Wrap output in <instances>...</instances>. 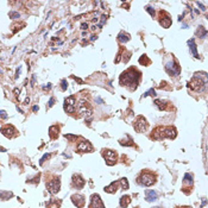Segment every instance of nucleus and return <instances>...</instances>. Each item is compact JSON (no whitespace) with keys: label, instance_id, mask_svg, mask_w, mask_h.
<instances>
[{"label":"nucleus","instance_id":"412c9836","mask_svg":"<svg viewBox=\"0 0 208 208\" xmlns=\"http://www.w3.org/2000/svg\"><path fill=\"white\" fill-rule=\"evenodd\" d=\"M155 105L158 107L159 110H164L165 108V105H164V101H162V100H156L155 101Z\"/></svg>","mask_w":208,"mask_h":208},{"label":"nucleus","instance_id":"4468645a","mask_svg":"<svg viewBox=\"0 0 208 208\" xmlns=\"http://www.w3.org/2000/svg\"><path fill=\"white\" fill-rule=\"evenodd\" d=\"M73 202H74V205H76L77 207H83V205H84V197L82 196V195H74L73 197Z\"/></svg>","mask_w":208,"mask_h":208},{"label":"nucleus","instance_id":"ddd939ff","mask_svg":"<svg viewBox=\"0 0 208 208\" xmlns=\"http://www.w3.org/2000/svg\"><path fill=\"white\" fill-rule=\"evenodd\" d=\"M14 131H16V130H14L13 126H5V127L1 128V133L5 136V137H7V138H12Z\"/></svg>","mask_w":208,"mask_h":208},{"label":"nucleus","instance_id":"7ed1b4c3","mask_svg":"<svg viewBox=\"0 0 208 208\" xmlns=\"http://www.w3.org/2000/svg\"><path fill=\"white\" fill-rule=\"evenodd\" d=\"M206 81H202L201 78H200L197 75L196 76H194V78L189 82V87L193 89V90H195V92H202L203 89H205V87H206Z\"/></svg>","mask_w":208,"mask_h":208},{"label":"nucleus","instance_id":"f257e3e1","mask_svg":"<svg viewBox=\"0 0 208 208\" xmlns=\"http://www.w3.org/2000/svg\"><path fill=\"white\" fill-rule=\"evenodd\" d=\"M140 73L137 71L136 69H128L127 71L121 74L120 76V83L123 86H126L130 89H136L138 84V80H139Z\"/></svg>","mask_w":208,"mask_h":208},{"label":"nucleus","instance_id":"aec40b11","mask_svg":"<svg viewBox=\"0 0 208 208\" xmlns=\"http://www.w3.org/2000/svg\"><path fill=\"white\" fill-rule=\"evenodd\" d=\"M184 183H188L189 185H191L193 184V176L190 175V174H185L184 175V181H183Z\"/></svg>","mask_w":208,"mask_h":208},{"label":"nucleus","instance_id":"2eb2a0df","mask_svg":"<svg viewBox=\"0 0 208 208\" xmlns=\"http://www.w3.org/2000/svg\"><path fill=\"white\" fill-rule=\"evenodd\" d=\"M73 182H74V184L76 185L77 188H82L84 185V180L80 175H74L73 176Z\"/></svg>","mask_w":208,"mask_h":208},{"label":"nucleus","instance_id":"f704fd0d","mask_svg":"<svg viewBox=\"0 0 208 208\" xmlns=\"http://www.w3.org/2000/svg\"><path fill=\"white\" fill-rule=\"evenodd\" d=\"M32 111H33V112H37V111H38V106H33V107H32Z\"/></svg>","mask_w":208,"mask_h":208},{"label":"nucleus","instance_id":"4be33fe9","mask_svg":"<svg viewBox=\"0 0 208 208\" xmlns=\"http://www.w3.org/2000/svg\"><path fill=\"white\" fill-rule=\"evenodd\" d=\"M120 182H121V185H123L124 189H128V182H127L126 178H121Z\"/></svg>","mask_w":208,"mask_h":208},{"label":"nucleus","instance_id":"e433bc0d","mask_svg":"<svg viewBox=\"0 0 208 208\" xmlns=\"http://www.w3.org/2000/svg\"><path fill=\"white\" fill-rule=\"evenodd\" d=\"M19 73H20V68H19L18 70H17V75H16V78H17V77L19 76Z\"/></svg>","mask_w":208,"mask_h":208},{"label":"nucleus","instance_id":"0eeeda50","mask_svg":"<svg viewBox=\"0 0 208 208\" xmlns=\"http://www.w3.org/2000/svg\"><path fill=\"white\" fill-rule=\"evenodd\" d=\"M75 96H69L64 100V111L67 113H74L75 112Z\"/></svg>","mask_w":208,"mask_h":208},{"label":"nucleus","instance_id":"1a4fd4ad","mask_svg":"<svg viewBox=\"0 0 208 208\" xmlns=\"http://www.w3.org/2000/svg\"><path fill=\"white\" fill-rule=\"evenodd\" d=\"M77 150L81 152H92L93 151V146L87 140H83V142H80L77 145Z\"/></svg>","mask_w":208,"mask_h":208},{"label":"nucleus","instance_id":"7c9ffc66","mask_svg":"<svg viewBox=\"0 0 208 208\" xmlns=\"http://www.w3.org/2000/svg\"><path fill=\"white\" fill-rule=\"evenodd\" d=\"M87 27H88V24H87V23H83V24L81 25V29H82V30H86Z\"/></svg>","mask_w":208,"mask_h":208},{"label":"nucleus","instance_id":"f3484780","mask_svg":"<svg viewBox=\"0 0 208 208\" xmlns=\"http://www.w3.org/2000/svg\"><path fill=\"white\" fill-rule=\"evenodd\" d=\"M130 202H131L130 196H127V195L121 196V199H120V206L123 207V208H126L128 205H130Z\"/></svg>","mask_w":208,"mask_h":208},{"label":"nucleus","instance_id":"6e6552de","mask_svg":"<svg viewBox=\"0 0 208 208\" xmlns=\"http://www.w3.org/2000/svg\"><path fill=\"white\" fill-rule=\"evenodd\" d=\"M60 185H61L60 180L58 178H55V180L47 183V188L51 194H56V193H58V190H60Z\"/></svg>","mask_w":208,"mask_h":208},{"label":"nucleus","instance_id":"473e14b6","mask_svg":"<svg viewBox=\"0 0 208 208\" xmlns=\"http://www.w3.org/2000/svg\"><path fill=\"white\" fill-rule=\"evenodd\" d=\"M44 89H50L51 88V83H48V86H45V87H43Z\"/></svg>","mask_w":208,"mask_h":208},{"label":"nucleus","instance_id":"b1692460","mask_svg":"<svg viewBox=\"0 0 208 208\" xmlns=\"http://www.w3.org/2000/svg\"><path fill=\"white\" fill-rule=\"evenodd\" d=\"M10 17L12 19H17V18H20V14L18 12H10Z\"/></svg>","mask_w":208,"mask_h":208},{"label":"nucleus","instance_id":"cd10ccee","mask_svg":"<svg viewBox=\"0 0 208 208\" xmlns=\"http://www.w3.org/2000/svg\"><path fill=\"white\" fill-rule=\"evenodd\" d=\"M0 119H7V113L5 111H0Z\"/></svg>","mask_w":208,"mask_h":208},{"label":"nucleus","instance_id":"dca6fc26","mask_svg":"<svg viewBox=\"0 0 208 208\" xmlns=\"http://www.w3.org/2000/svg\"><path fill=\"white\" fill-rule=\"evenodd\" d=\"M188 44H189V49H190V51H191V54H193V55H194L195 58H200V56H199V54H197V50H196L195 41H194V39L188 41Z\"/></svg>","mask_w":208,"mask_h":208},{"label":"nucleus","instance_id":"c85d7f7f","mask_svg":"<svg viewBox=\"0 0 208 208\" xmlns=\"http://www.w3.org/2000/svg\"><path fill=\"white\" fill-rule=\"evenodd\" d=\"M146 11H148L150 14H151L152 17L155 16V10H154V9H151V7H146Z\"/></svg>","mask_w":208,"mask_h":208},{"label":"nucleus","instance_id":"2f4dec72","mask_svg":"<svg viewBox=\"0 0 208 208\" xmlns=\"http://www.w3.org/2000/svg\"><path fill=\"white\" fill-rule=\"evenodd\" d=\"M66 138H69V139H75L76 137H75V136H70V134H66Z\"/></svg>","mask_w":208,"mask_h":208},{"label":"nucleus","instance_id":"72a5a7b5","mask_svg":"<svg viewBox=\"0 0 208 208\" xmlns=\"http://www.w3.org/2000/svg\"><path fill=\"white\" fill-rule=\"evenodd\" d=\"M95 101H96V102H99V104H102V100L100 99V98H96V99H95Z\"/></svg>","mask_w":208,"mask_h":208},{"label":"nucleus","instance_id":"5701e85b","mask_svg":"<svg viewBox=\"0 0 208 208\" xmlns=\"http://www.w3.org/2000/svg\"><path fill=\"white\" fill-rule=\"evenodd\" d=\"M12 196V193H1L0 194V199H3V200H7L6 197H11Z\"/></svg>","mask_w":208,"mask_h":208},{"label":"nucleus","instance_id":"4c0bfd02","mask_svg":"<svg viewBox=\"0 0 208 208\" xmlns=\"http://www.w3.org/2000/svg\"><path fill=\"white\" fill-rule=\"evenodd\" d=\"M154 208H159V207H154Z\"/></svg>","mask_w":208,"mask_h":208},{"label":"nucleus","instance_id":"58836bf2","mask_svg":"<svg viewBox=\"0 0 208 208\" xmlns=\"http://www.w3.org/2000/svg\"><path fill=\"white\" fill-rule=\"evenodd\" d=\"M185 208H190V207H185Z\"/></svg>","mask_w":208,"mask_h":208},{"label":"nucleus","instance_id":"6ab92c4d","mask_svg":"<svg viewBox=\"0 0 208 208\" xmlns=\"http://www.w3.org/2000/svg\"><path fill=\"white\" fill-rule=\"evenodd\" d=\"M118 39H119V42H121V43H126L127 41H130V36H128L127 33H120L119 35V37H118Z\"/></svg>","mask_w":208,"mask_h":208},{"label":"nucleus","instance_id":"393cba45","mask_svg":"<svg viewBox=\"0 0 208 208\" xmlns=\"http://www.w3.org/2000/svg\"><path fill=\"white\" fill-rule=\"evenodd\" d=\"M149 95H156V93H155V90L154 89H150V90H148L145 94H144V98H146V96H149Z\"/></svg>","mask_w":208,"mask_h":208},{"label":"nucleus","instance_id":"c756f323","mask_svg":"<svg viewBox=\"0 0 208 208\" xmlns=\"http://www.w3.org/2000/svg\"><path fill=\"white\" fill-rule=\"evenodd\" d=\"M54 102H55V99L51 98V99L49 100V107H52V106H54Z\"/></svg>","mask_w":208,"mask_h":208},{"label":"nucleus","instance_id":"9d476101","mask_svg":"<svg viewBox=\"0 0 208 208\" xmlns=\"http://www.w3.org/2000/svg\"><path fill=\"white\" fill-rule=\"evenodd\" d=\"M104 157L106 158L107 161V164L108 165H112V164L116 163V154H114L113 151H111V150H104Z\"/></svg>","mask_w":208,"mask_h":208},{"label":"nucleus","instance_id":"a211bd4d","mask_svg":"<svg viewBox=\"0 0 208 208\" xmlns=\"http://www.w3.org/2000/svg\"><path fill=\"white\" fill-rule=\"evenodd\" d=\"M159 23H161V25H163V27H169L171 25V19L169 17L163 18V19H161Z\"/></svg>","mask_w":208,"mask_h":208},{"label":"nucleus","instance_id":"f8f14e48","mask_svg":"<svg viewBox=\"0 0 208 208\" xmlns=\"http://www.w3.org/2000/svg\"><path fill=\"white\" fill-rule=\"evenodd\" d=\"M157 193L155 190H146L145 191V200L148 202H152V201H156L157 200Z\"/></svg>","mask_w":208,"mask_h":208},{"label":"nucleus","instance_id":"39448f33","mask_svg":"<svg viewBox=\"0 0 208 208\" xmlns=\"http://www.w3.org/2000/svg\"><path fill=\"white\" fill-rule=\"evenodd\" d=\"M138 182L143 185H145V187H150V185H152L155 183V176L149 174V173H145V174H142V176L138 178Z\"/></svg>","mask_w":208,"mask_h":208},{"label":"nucleus","instance_id":"c9c22d12","mask_svg":"<svg viewBox=\"0 0 208 208\" xmlns=\"http://www.w3.org/2000/svg\"><path fill=\"white\" fill-rule=\"evenodd\" d=\"M197 5H199V6H201V9H202V10H203V11H205V10H206V9H205V6H203V5H202V4H200V3H197Z\"/></svg>","mask_w":208,"mask_h":208},{"label":"nucleus","instance_id":"20e7f679","mask_svg":"<svg viewBox=\"0 0 208 208\" xmlns=\"http://www.w3.org/2000/svg\"><path fill=\"white\" fill-rule=\"evenodd\" d=\"M165 70L168 71L170 75L177 76L178 74H180V66H178V63L176 61L171 60V61L165 63Z\"/></svg>","mask_w":208,"mask_h":208},{"label":"nucleus","instance_id":"bb28decb","mask_svg":"<svg viewBox=\"0 0 208 208\" xmlns=\"http://www.w3.org/2000/svg\"><path fill=\"white\" fill-rule=\"evenodd\" d=\"M68 88V83L67 80H62V90H66Z\"/></svg>","mask_w":208,"mask_h":208},{"label":"nucleus","instance_id":"f03ea898","mask_svg":"<svg viewBox=\"0 0 208 208\" xmlns=\"http://www.w3.org/2000/svg\"><path fill=\"white\" fill-rule=\"evenodd\" d=\"M176 137V130L174 127H157L154 132L155 139H162V138H175Z\"/></svg>","mask_w":208,"mask_h":208},{"label":"nucleus","instance_id":"a878e982","mask_svg":"<svg viewBox=\"0 0 208 208\" xmlns=\"http://www.w3.org/2000/svg\"><path fill=\"white\" fill-rule=\"evenodd\" d=\"M49 157H50V154H45L44 156H43V157H42V159H41V162H39V164H41V165H42V164H43V163H44V161H45L47 158H49Z\"/></svg>","mask_w":208,"mask_h":208},{"label":"nucleus","instance_id":"9b49d317","mask_svg":"<svg viewBox=\"0 0 208 208\" xmlns=\"http://www.w3.org/2000/svg\"><path fill=\"white\" fill-rule=\"evenodd\" d=\"M89 208H105L101 199H100L99 195H93L92 200H90V207Z\"/></svg>","mask_w":208,"mask_h":208},{"label":"nucleus","instance_id":"423d86ee","mask_svg":"<svg viewBox=\"0 0 208 208\" xmlns=\"http://www.w3.org/2000/svg\"><path fill=\"white\" fill-rule=\"evenodd\" d=\"M134 130L137 131V132H139V133L145 132V131L148 130V123H146L145 118L139 117V118L137 119V121L134 123Z\"/></svg>","mask_w":208,"mask_h":208}]
</instances>
